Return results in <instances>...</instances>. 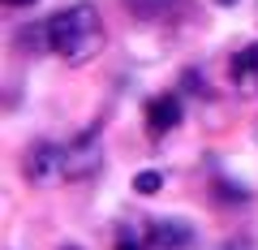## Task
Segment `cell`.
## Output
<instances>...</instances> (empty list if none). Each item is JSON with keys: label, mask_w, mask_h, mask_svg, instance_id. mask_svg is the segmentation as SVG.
Instances as JSON below:
<instances>
[{"label": "cell", "mask_w": 258, "mask_h": 250, "mask_svg": "<svg viewBox=\"0 0 258 250\" xmlns=\"http://www.w3.org/2000/svg\"><path fill=\"white\" fill-rule=\"evenodd\" d=\"M103 168V147L95 138V130H86L82 138H74L64 147V181H86Z\"/></svg>", "instance_id": "obj_2"}, {"label": "cell", "mask_w": 258, "mask_h": 250, "mask_svg": "<svg viewBox=\"0 0 258 250\" xmlns=\"http://www.w3.org/2000/svg\"><path fill=\"white\" fill-rule=\"evenodd\" d=\"M159 185H164L159 173H138V177H134V190H138V194H155Z\"/></svg>", "instance_id": "obj_8"}, {"label": "cell", "mask_w": 258, "mask_h": 250, "mask_svg": "<svg viewBox=\"0 0 258 250\" xmlns=\"http://www.w3.org/2000/svg\"><path fill=\"white\" fill-rule=\"evenodd\" d=\"M176 125H181V95H176V91L155 95V99L147 104V130L159 138V134L176 130Z\"/></svg>", "instance_id": "obj_4"}, {"label": "cell", "mask_w": 258, "mask_h": 250, "mask_svg": "<svg viewBox=\"0 0 258 250\" xmlns=\"http://www.w3.org/2000/svg\"><path fill=\"white\" fill-rule=\"evenodd\" d=\"M164 5H168V0H125V9H129V13H138V18H155Z\"/></svg>", "instance_id": "obj_7"}, {"label": "cell", "mask_w": 258, "mask_h": 250, "mask_svg": "<svg viewBox=\"0 0 258 250\" xmlns=\"http://www.w3.org/2000/svg\"><path fill=\"white\" fill-rule=\"evenodd\" d=\"M194 241V229L185 220H159L155 224V250H185Z\"/></svg>", "instance_id": "obj_6"}, {"label": "cell", "mask_w": 258, "mask_h": 250, "mask_svg": "<svg viewBox=\"0 0 258 250\" xmlns=\"http://www.w3.org/2000/svg\"><path fill=\"white\" fill-rule=\"evenodd\" d=\"M228 78H232V86H241V91H258V43H245L241 52H232Z\"/></svg>", "instance_id": "obj_5"}, {"label": "cell", "mask_w": 258, "mask_h": 250, "mask_svg": "<svg viewBox=\"0 0 258 250\" xmlns=\"http://www.w3.org/2000/svg\"><path fill=\"white\" fill-rule=\"evenodd\" d=\"M26 177L35 185L64 181V147H56V142H39V147H30L26 151Z\"/></svg>", "instance_id": "obj_3"}, {"label": "cell", "mask_w": 258, "mask_h": 250, "mask_svg": "<svg viewBox=\"0 0 258 250\" xmlns=\"http://www.w3.org/2000/svg\"><path fill=\"white\" fill-rule=\"evenodd\" d=\"M254 142H258V121H254Z\"/></svg>", "instance_id": "obj_11"}, {"label": "cell", "mask_w": 258, "mask_h": 250, "mask_svg": "<svg viewBox=\"0 0 258 250\" xmlns=\"http://www.w3.org/2000/svg\"><path fill=\"white\" fill-rule=\"evenodd\" d=\"M220 5H237V0H220Z\"/></svg>", "instance_id": "obj_12"}, {"label": "cell", "mask_w": 258, "mask_h": 250, "mask_svg": "<svg viewBox=\"0 0 258 250\" xmlns=\"http://www.w3.org/2000/svg\"><path fill=\"white\" fill-rule=\"evenodd\" d=\"M5 5H13V9H18V5H35V0H5Z\"/></svg>", "instance_id": "obj_9"}, {"label": "cell", "mask_w": 258, "mask_h": 250, "mask_svg": "<svg viewBox=\"0 0 258 250\" xmlns=\"http://www.w3.org/2000/svg\"><path fill=\"white\" fill-rule=\"evenodd\" d=\"M43 26H47V52L69 61V65L95 61L108 43V30H103V18L95 5H69L56 18H47Z\"/></svg>", "instance_id": "obj_1"}, {"label": "cell", "mask_w": 258, "mask_h": 250, "mask_svg": "<svg viewBox=\"0 0 258 250\" xmlns=\"http://www.w3.org/2000/svg\"><path fill=\"white\" fill-rule=\"evenodd\" d=\"M56 250H82V246H56Z\"/></svg>", "instance_id": "obj_10"}]
</instances>
